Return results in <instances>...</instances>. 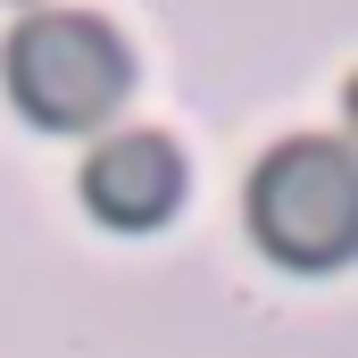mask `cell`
Here are the masks:
<instances>
[{
	"mask_svg": "<svg viewBox=\"0 0 358 358\" xmlns=\"http://www.w3.org/2000/svg\"><path fill=\"white\" fill-rule=\"evenodd\" d=\"M0 84L42 134H92L125 108L134 92V50L108 17L92 8H34L0 42Z\"/></svg>",
	"mask_w": 358,
	"mask_h": 358,
	"instance_id": "cell-1",
	"label": "cell"
},
{
	"mask_svg": "<svg viewBox=\"0 0 358 358\" xmlns=\"http://www.w3.org/2000/svg\"><path fill=\"white\" fill-rule=\"evenodd\" d=\"M242 217H250V242L275 267H300V275L342 267L358 250V167H350V150L325 142V134L275 142L250 167Z\"/></svg>",
	"mask_w": 358,
	"mask_h": 358,
	"instance_id": "cell-2",
	"label": "cell"
},
{
	"mask_svg": "<svg viewBox=\"0 0 358 358\" xmlns=\"http://www.w3.org/2000/svg\"><path fill=\"white\" fill-rule=\"evenodd\" d=\"M183 183H192L183 150L167 134L134 125V134H108L84 159V208L100 225H117V234H150V225H167L183 208Z\"/></svg>",
	"mask_w": 358,
	"mask_h": 358,
	"instance_id": "cell-3",
	"label": "cell"
}]
</instances>
